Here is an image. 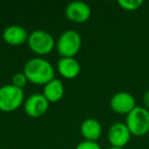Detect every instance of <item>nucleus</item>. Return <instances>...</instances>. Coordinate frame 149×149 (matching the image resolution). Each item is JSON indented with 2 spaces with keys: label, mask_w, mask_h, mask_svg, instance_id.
I'll list each match as a JSON object with an SVG mask.
<instances>
[{
  "label": "nucleus",
  "mask_w": 149,
  "mask_h": 149,
  "mask_svg": "<svg viewBox=\"0 0 149 149\" xmlns=\"http://www.w3.org/2000/svg\"><path fill=\"white\" fill-rule=\"evenodd\" d=\"M43 95L48 102H58L64 95V86L58 79H53L51 82L46 84L43 89Z\"/></svg>",
  "instance_id": "ddd939ff"
},
{
  "label": "nucleus",
  "mask_w": 149,
  "mask_h": 149,
  "mask_svg": "<svg viewBox=\"0 0 149 149\" xmlns=\"http://www.w3.org/2000/svg\"><path fill=\"white\" fill-rule=\"evenodd\" d=\"M110 108L120 114H129L136 107V99L129 92L120 91L112 95L109 101Z\"/></svg>",
  "instance_id": "0eeeda50"
},
{
  "label": "nucleus",
  "mask_w": 149,
  "mask_h": 149,
  "mask_svg": "<svg viewBox=\"0 0 149 149\" xmlns=\"http://www.w3.org/2000/svg\"><path fill=\"white\" fill-rule=\"evenodd\" d=\"M80 131L85 141L97 142L101 136L102 127L100 123L95 118H87L81 124Z\"/></svg>",
  "instance_id": "f8f14e48"
},
{
  "label": "nucleus",
  "mask_w": 149,
  "mask_h": 149,
  "mask_svg": "<svg viewBox=\"0 0 149 149\" xmlns=\"http://www.w3.org/2000/svg\"><path fill=\"white\" fill-rule=\"evenodd\" d=\"M118 4L125 10L134 11L140 8L141 5H143V1L142 0H118Z\"/></svg>",
  "instance_id": "4468645a"
},
{
  "label": "nucleus",
  "mask_w": 149,
  "mask_h": 149,
  "mask_svg": "<svg viewBox=\"0 0 149 149\" xmlns=\"http://www.w3.org/2000/svg\"><path fill=\"white\" fill-rule=\"evenodd\" d=\"M65 15L70 22L82 24L87 22L91 17V8L83 1H72L65 7Z\"/></svg>",
  "instance_id": "1a4fd4ad"
},
{
  "label": "nucleus",
  "mask_w": 149,
  "mask_h": 149,
  "mask_svg": "<svg viewBox=\"0 0 149 149\" xmlns=\"http://www.w3.org/2000/svg\"><path fill=\"white\" fill-rule=\"evenodd\" d=\"M57 70L65 79H74L81 72V65L74 57H61L57 62Z\"/></svg>",
  "instance_id": "9b49d317"
},
{
  "label": "nucleus",
  "mask_w": 149,
  "mask_h": 149,
  "mask_svg": "<svg viewBox=\"0 0 149 149\" xmlns=\"http://www.w3.org/2000/svg\"><path fill=\"white\" fill-rule=\"evenodd\" d=\"M131 132L127 127L126 123L116 122L108 129L107 138L111 147L124 148L131 139Z\"/></svg>",
  "instance_id": "423d86ee"
},
{
  "label": "nucleus",
  "mask_w": 149,
  "mask_h": 149,
  "mask_svg": "<svg viewBox=\"0 0 149 149\" xmlns=\"http://www.w3.org/2000/svg\"><path fill=\"white\" fill-rule=\"evenodd\" d=\"M81 46V35L74 30L64 31L56 42V49L61 57H74L79 53Z\"/></svg>",
  "instance_id": "7ed1b4c3"
},
{
  "label": "nucleus",
  "mask_w": 149,
  "mask_h": 149,
  "mask_svg": "<svg viewBox=\"0 0 149 149\" xmlns=\"http://www.w3.org/2000/svg\"><path fill=\"white\" fill-rule=\"evenodd\" d=\"M24 74L28 81L35 85L45 86L54 78V68L47 59L35 57L28 60L24 66Z\"/></svg>",
  "instance_id": "f257e3e1"
},
{
  "label": "nucleus",
  "mask_w": 149,
  "mask_h": 149,
  "mask_svg": "<svg viewBox=\"0 0 149 149\" xmlns=\"http://www.w3.org/2000/svg\"><path fill=\"white\" fill-rule=\"evenodd\" d=\"M74 149H101L100 145L97 142H90V141H83L79 143Z\"/></svg>",
  "instance_id": "dca6fc26"
},
{
  "label": "nucleus",
  "mask_w": 149,
  "mask_h": 149,
  "mask_svg": "<svg viewBox=\"0 0 149 149\" xmlns=\"http://www.w3.org/2000/svg\"><path fill=\"white\" fill-rule=\"evenodd\" d=\"M107 149H124V148H116V147H109Z\"/></svg>",
  "instance_id": "a211bd4d"
},
{
  "label": "nucleus",
  "mask_w": 149,
  "mask_h": 149,
  "mask_svg": "<svg viewBox=\"0 0 149 149\" xmlns=\"http://www.w3.org/2000/svg\"><path fill=\"white\" fill-rule=\"evenodd\" d=\"M29 48L38 55H47L55 47L53 36L44 30H35L29 35Z\"/></svg>",
  "instance_id": "39448f33"
},
{
  "label": "nucleus",
  "mask_w": 149,
  "mask_h": 149,
  "mask_svg": "<svg viewBox=\"0 0 149 149\" xmlns=\"http://www.w3.org/2000/svg\"><path fill=\"white\" fill-rule=\"evenodd\" d=\"M126 125L134 136H144L149 132V111L142 106H136L127 114Z\"/></svg>",
  "instance_id": "20e7f679"
},
{
  "label": "nucleus",
  "mask_w": 149,
  "mask_h": 149,
  "mask_svg": "<svg viewBox=\"0 0 149 149\" xmlns=\"http://www.w3.org/2000/svg\"><path fill=\"white\" fill-rule=\"evenodd\" d=\"M25 99L24 89L15 87L13 84L0 87V110L11 112L22 106Z\"/></svg>",
  "instance_id": "f03ea898"
},
{
  "label": "nucleus",
  "mask_w": 149,
  "mask_h": 149,
  "mask_svg": "<svg viewBox=\"0 0 149 149\" xmlns=\"http://www.w3.org/2000/svg\"><path fill=\"white\" fill-rule=\"evenodd\" d=\"M143 103H144V107L149 111V89L146 90L143 95Z\"/></svg>",
  "instance_id": "f3484780"
},
{
  "label": "nucleus",
  "mask_w": 149,
  "mask_h": 149,
  "mask_svg": "<svg viewBox=\"0 0 149 149\" xmlns=\"http://www.w3.org/2000/svg\"><path fill=\"white\" fill-rule=\"evenodd\" d=\"M49 102L43 94H32L26 99L24 108L26 113L31 118H40L47 112Z\"/></svg>",
  "instance_id": "6e6552de"
},
{
  "label": "nucleus",
  "mask_w": 149,
  "mask_h": 149,
  "mask_svg": "<svg viewBox=\"0 0 149 149\" xmlns=\"http://www.w3.org/2000/svg\"><path fill=\"white\" fill-rule=\"evenodd\" d=\"M2 39L6 44L11 46H19L28 42L29 34L24 27L19 25H10L2 32Z\"/></svg>",
  "instance_id": "9d476101"
},
{
  "label": "nucleus",
  "mask_w": 149,
  "mask_h": 149,
  "mask_svg": "<svg viewBox=\"0 0 149 149\" xmlns=\"http://www.w3.org/2000/svg\"><path fill=\"white\" fill-rule=\"evenodd\" d=\"M11 82H13V85H15V87L17 88H21V89H24V87H25L26 85L28 84V79L27 77H26V74L23 72H17V74H15L13 76V79H11Z\"/></svg>",
  "instance_id": "2eb2a0df"
}]
</instances>
